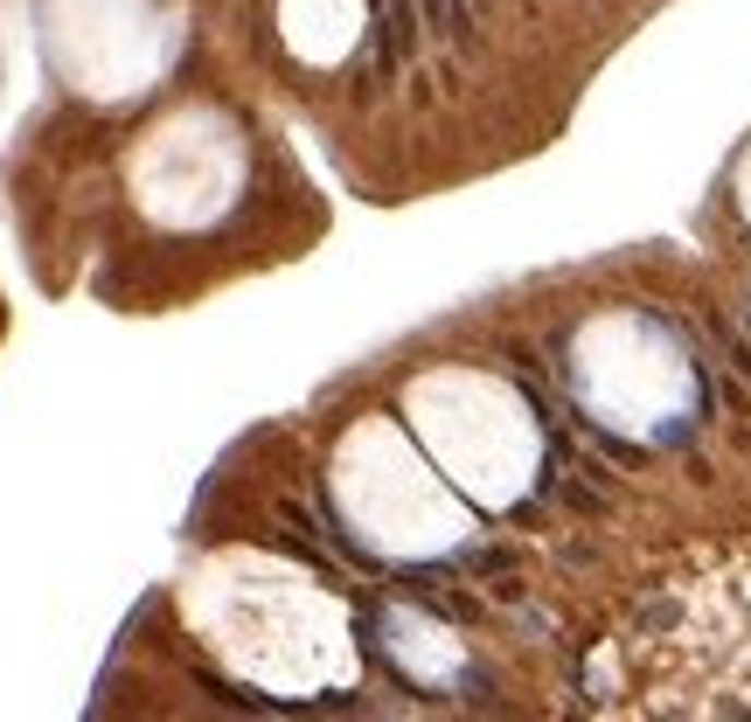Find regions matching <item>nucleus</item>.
<instances>
[{
  "label": "nucleus",
  "mask_w": 751,
  "mask_h": 722,
  "mask_svg": "<svg viewBox=\"0 0 751 722\" xmlns=\"http://www.w3.org/2000/svg\"><path fill=\"white\" fill-rule=\"evenodd\" d=\"M418 14H425V28L439 35V43H453L460 56L480 49V8L474 0H418Z\"/></svg>",
  "instance_id": "nucleus-1"
},
{
  "label": "nucleus",
  "mask_w": 751,
  "mask_h": 722,
  "mask_svg": "<svg viewBox=\"0 0 751 722\" xmlns=\"http://www.w3.org/2000/svg\"><path fill=\"white\" fill-rule=\"evenodd\" d=\"M466 569H480V577H509L515 556H509V549H474V556H466Z\"/></svg>",
  "instance_id": "nucleus-2"
},
{
  "label": "nucleus",
  "mask_w": 751,
  "mask_h": 722,
  "mask_svg": "<svg viewBox=\"0 0 751 722\" xmlns=\"http://www.w3.org/2000/svg\"><path fill=\"white\" fill-rule=\"evenodd\" d=\"M563 501H571L577 515H606V493H592V486H563Z\"/></svg>",
  "instance_id": "nucleus-3"
},
{
  "label": "nucleus",
  "mask_w": 751,
  "mask_h": 722,
  "mask_svg": "<svg viewBox=\"0 0 751 722\" xmlns=\"http://www.w3.org/2000/svg\"><path fill=\"white\" fill-rule=\"evenodd\" d=\"M474 8H480V14H487V8H494V0H474Z\"/></svg>",
  "instance_id": "nucleus-4"
}]
</instances>
